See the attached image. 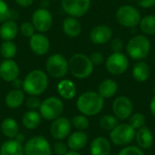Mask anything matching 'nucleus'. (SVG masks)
<instances>
[{"label":"nucleus","instance_id":"obj_1","mask_svg":"<svg viewBox=\"0 0 155 155\" xmlns=\"http://www.w3.org/2000/svg\"><path fill=\"white\" fill-rule=\"evenodd\" d=\"M48 86V75L41 69L30 71L23 80V91L28 95L39 96L43 94Z\"/></svg>","mask_w":155,"mask_h":155},{"label":"nucleus","instance_id":"obj_2","mask_svg":"<svg viewBox=\"0 0 155 155\" xmlns=\"http://www.w3.org/2000/svg\"><path fill=\"white\" fill-rule=\"evenodd\" d=\"M104 99L94 91H87L83 93L76 101L77 110L84 115H97L104 108Z\"/></svg>","mask_w":155,"mask_h":155},{"label":"nucleus","instance_id":"obj_3","mask_svg":"<svg viewBox=\"0 0 155 155\" xmlns=\"http://www.w3.org/2000/svg\"><path fill=\"white\" fill-rule=\"evenodd\" d=\"M68 67L71 74L77 79L88 78L94 72V65L89 56L84 54H74L68 60Z\"/></svg>","mask_w":155,"mask_h":155},{"label":"nucleus","instance_id":"obj_4","mask_svg":"<svg viewBox=\"0 0 155 155\" xmlns=\"http://www.w3.org/2000/svg\"><path fill=\"white\" fill-rule=\"evenodd\" d=\"M151 51V42L145 35H137L132 37L126 45L127 54L134 60L142 61L145 59Z\"/></svg>","mask_w":155,"mask_h":155},{"label":"nucleus","instance_id":"obj_5","mask_svg":"<svg viewBox=\"0 0 155 155\" xmlns=\"http://www.w3.org/2000/svg\"><path fill=\"white\" fill-rule=\"evenodd\" d=\"M45 70L47 75L54 79H62L69 72L68 60L62 54H53L45 62Z\"/></svg>","mask_w":155,"mask_h":155},{"label":"nucleus","instance_id":"obj_6","mask_svg":"<svg viewBox=\"0 0 155 155\" xmlns=\"http://www.w3.org/2000/svg\"><path fill=\"white\" fill-rule=\"evenodd\" d=\"M64 105L63 101L55 96H50L45 99L40 105L39 114L46 121H54L60 117L64 113Z\"/></svg>","mask_w":155,"mask_h":155},{"label":"nucleus","instance_id":"obj_7","mask_svg":"<svg viewBox=\"0 0 155 155\" xmlns=\"http://www.w3.org/2000/svg\"><path fill=\"white\" fill-rule=\"evenodd\" d=\"M135 133L129 124H119L110 132V142L116 146H127L134 140Z\"/></svg>","mask_w":155,"mask_h":155},{"label":"nucleus","instance_id":"obj_8","mask_svg":"<svg viewBox=\"0 0 155 155\" xmlns=\"http://www.w3.org/2000/svg\"><path fill=\"white\" fill-rule=\"evenodd\" d=\"M116 20L117 22L128 28L135 27L139 25L142 17L139 10L130 5H124L119 7L116 11Z\"/></svg>","mask_w":155,"mask_h":155},{"label":"nucleus","instance_id":"obj_9","mask_svg":"<svg viewBox=\"0 0 155 155\" xmlns=\"http://www.w3.org/2000/svg\"><path fill=\"white\" fill-rule=\"evenodd\" d=\"M31 22L36 32L45 34L52 28L54 18L52 13L47 8L39 7L33 12Z\"/></svg>","mask_w":155,"mask_h":155},{"label":"nucleus","instance_id":"obj_10","mask_svg":"<svg viewBox=\"0 0 155 155\" xmlns=\"http://www.w3.org/2000/svg\"><path fill=\"white\" fill-rule=\"evenodd\" d=\"M25 155H52L53 151L48 140L43 136L29 139L24 146Z\"/></svg>","mask_w":155,"mask_h":155},{"label":"nucleus","instance_id":"obj_11","mask_svg":"<svg viewBox=\"0 0 155 155\" xmlns=\"http://www.w3.org/2000/svg\"><path fill=\"white\" fill-rule=\"evenodd\" d=\"M106 70L114 75L124 74L129 67V59L122 52L111 54L105 61Z\"/></svg>","mask_w":155,"mask_h":155},{"label":"nucleus","instance_id":"obj_12","mask_svg":"<svg viewBox=\"0 0 155 155\" xmlns=\"http://www.w3.org/2000/svg\"><path fill=\"white\" fill-rule=\"evenodd\" d=\"M62 9L69 16L82 17L91 6V0H61Z\"/></svg>","mask_w":155,"mask_h":155},{"label":"nucleus","instance_id":"obj_13","mask_svg":"<svg viewBox=\"0 0 155 155\" xmlns=\"http://www.w3.org/2000/svg\"><path fill=\"white\" fill-rule=\"evenodd\" d=\"M113 113L114 115L120 121H124L130 118L134 113V104L132 100L125 96L120 95L116 97L113 103Z\"/></svg>","mask_w":155,"mask_h":155},{"label":"nucleus","instance_id":"obj_14","mask_svg":"<svg viewBox=\"0 0 155 155\" xmlns=\"http://www.w3.org/2000/svg\"><path fill=\"white\" fill-rule=\"evenodd\" d=\"M72 130L71 120L66 117H58L57 119L52 121L50 126V134L56 141L64 140L69 136Z\"/></svg>","mask_w":155,"mask_h":155},{"label":"nucleus","instance_id":"obj_15","mask_svg":"<svg viewBox=\"0 0 155 155\" xmlns=\"http://www.w3.org/2000/svg\"><path fill=\"white\" fill-rule=\"evenodd\" d=\"M29 47L36 55H45L50 50V40L43 33H35L29 38Z\"/></svg>","mask_w":155,"mask_h":155},{"label":"nucleus","instance_id":"obj_16","mask_svg":"<svg viewBox=\"0 0 155 155\" xmlns=\"http://www.w3.org/2000/svg\"><path fill=\"white\" fill-rule=\"evenodd\" d=\"M19 74V65L14 59H4L0 63V77L3 81L11 83L18 78Z\"/></svg>","mask_w":155,"mask_h":155},{"label":"nucleus","instance_id":"obj_17","mask_svg":"<svg viewBox=\"0 0 155 155\" xmlns=\"http://www.w3.org/2000/svg\"><path fill=\"white\" fill-rule=\"evenodd\" d=\"M89 37L93 44L96 45H103L112 39L113 31L108 25H99L91 30Z\"/></svg>","mask_w":155,"mask_h":155},{"label":"nucleus","instance_id":"obj_18","mask_svg":"<svg viewBox=\"0 0 155 155\" xmlns=\"http://www.w3.org/2000/svg\"><path fill=\"white\" fill-rule=\"evenodd\" d=\"M62 30L66 36L70 38H75L82 33V25L78 18L68 15L63 20Z\"/></svg>","mask_w":155,"mask_h":155},{"label":"nucleus","instance_id":"obj_19","mask_svg":"<svg viewBox=\"0 0 155 155\" xmlns=\"http://www.w3.org/2000/svg\"><path fill=\"white\" fill-rule=\"evenodd\" d=\"M88 142V136L84 131H76L67 137V147L71 151L79 152L85 147Z\"/></svg>","mask_w":155,"mask_h":155},{"label":"nucleus","instance_id":"obj_20","mask_svg":"<svg viewBox=\"0 0 155 155\" xmlns=\"http://www.w3.org/2000/svg\"><path fill=\"white\" fill-rule=\"evenodd\" d=\"M135 140L138 147H140L142 150H148L153 146L154 137L152 131L148 127L143 126L136 131Z\"/></svg>","mask_w":155,"mask_h":155},{"label":"nucleus","instance_id":"obj_21","mask_svg":"<svg viewBox=\"0 0 155 155\" xmlns=\"http://www.w3.org/2000/svg\"><path fill=\"white\" fill-rule=\"evenodd\" d=\"M19 26L16 21L7 19L0 24V38L3 41H13L17 36Z\"/></svg>","mask_w":155,"mask_h":155},{"label":"nucleus","instance_id":"obj_22","mask_svg":"<svg viewBox=\"0 0 155 155\" xmlns=\"http://www.w3.org/2000/svg\"><path fill=\"white\" fill-rule=\"evenodd\" d=\"M112 151L111 142L104 137H96L90 145L91 155H110Z\"/></svg>","mask_w":155,"mask_h":155},{"label":"nucleus","instance_id":"obj_23","mask_svg":"<svg viewBox=\"0 0 155 155\" xmlns=\"http://www.w3.org/2000/svg\"><path fill=\"white\" fill-rule=\"evenodd\" d=\"M56 90L60 97L64 100L74 99L77 93V89L74 83L69 79H62L57 84Z\"/></svg>","mask_w":155,"mask_h":155},{"label":"nucleus","instance_id":"obj_24","mask_svg":"<svg viewBox=\"0 0 155 155\" xmlns=\"http://www.w3.org/2000/svg\"><path fill=\"white\" fill-rule=\"evenodd\" d=\"M25 101V92L22 89H13L9 91L5 97V103L8 108L16 109L19 108Z\"/></svg>","mask_w":155,"mask_h":155},{"label":"nucleus","instance_id":"obj_25","mask_svg":"<svg viewBox=\"0 0 155 155\" xmlns=\"http://www.w3.org/2000/svg\"><path fill=\"white\" fill-rule=\"evenodd\" d=\"M132 75L135 81L139 83H144L151 75V69L149 65L143 60L138 61L133 67Z\"/></svg>","mask_w":155,"mask_h":155},{"label":"nucleus","instance_id":"obj_26","mask_svg":"<svg viewBox=\"0 0 155 155\" xmlns=\"http://www.w3.org/2000/svg\"><path fill=\"white\" fill-rule=\"evenodd\" d=\"M0 155H25L24 146L15 139H8L1 145Z\"/></svg>","mask_w":155,"mask_h":155},{"label":"nucleus","instance_id":"obj_27","mask_svg":"<svg viewBox=\"0 0 155 155\" xmlns=\"http://www.w3.org/2000/svg\"><path fill=\"white\" fill-rule=\"evenodd\" d=\"M118 91V84L113 79H105L102 81L98 86V94L104 99L112 98Z\"/></svg>","mask_w":155,"mask_h":155},{"label":"nucleus","instance_id":"obj_28","mask_svg":"<svg viewBox=\"0 0 155 155\" xmlns=\"http://www.w3.org/2000/svg\"><path fill=\"white\" fill-rule=\"evenodd\" d=\"M42 117L39 112L35 110H29L25 112L22 116V124L27 130H35L41 124Z\"/></svg>","mask_w":155,"mask_h":155},{"label":"nucleus","instance_id":"obj_29","mask_svg":"<svg viewBox=\"0 0 155 155\" xmlns=\"http://www.w3.org/2000/svg\"><path fill=\"white\" fill-rule=\"evenodd\" d=\"M1 132L6 138L15 139L19 133V125L14 118L7 117L1 124Z\"/></svg>","mask_w":155,"mask_h":155},{"label":"nucleus","instance_id":"obj_30","mask_svg":"<svg viewBox=\"0 0 155 155\" xmlns=\"http://www.w3.org/2000/svg\"><path fill=\"white\" fill-rule=\"evenodd\" d=\"M17 54V46L13 41H3L0 45V56L4 59H13Z\"/></svg>","mask_w":155,"mask_h":155},{"label":"nucleus","instance_id":"obj_31","mask_svg":"<svg viewBox=\"0 0 155 155\" xmlns=\"http://www.w3.org/2000/svg\"><path fill=\"white\" fill-rule=\"evenodd\" d=\"M140 29L145 35H155V15H149L143 17L139 23Z\"/></svg>","mask_w":155,"mask_h":155},{"label":"nucleus","instance_id":"obj_32","mask_svg":"<svg viewBox=\"0 0 155 155\" xmlns=\"http://www.w3.org/2000/svg\"><path fill=\"white\" fill-rule=\"evenodd\" d=\"M119 124V120L113 114H104L99 120V125L104 131L111 132Z\"/></svg>","mask_w":155,"mask_h":155},{"label":"nucleus","instance_id":"obj_33","mask_svg":"<svg viewBox=\"0 0 155 155\" xmlns=\"http://www.w3.org/2000/svg\"><path fill=\"white\" fill-rule=\"evenodd\" d=\"M71 124H72V126H74L77 131H84L88 129L90 125L88 117L84 114H78V115L74 116L71 119Z\"/></svg>","mask_w":155,"mask_h":155},{"label":"nucleus","instance_id":"obj_34","mask_svg":"<svg viewBox=\"0 0 155 155\" xmlns=\"http://www.w3.org/2000/svg\"><path fill=\"white\" fill-rule=\"evenodd\" d=\"M146 118L145 115L142 113H134L129 118V124L135 130H139L140 128L145 126Z\"/></svg>","mask_w":155,"mask_h":155},{"label":"nucleus","instance_id":"obj_35","mask_svg":"<svg viewBox=\"0 0 155 155\" xmlns=\"http://www.w3.org/2000/svg\"><path fill=\"white\" fill-rule=\"evenodd\" d=\"M35 31L36 30L34 25L32 24V22H29V21H25L19 26V32L22 34L23 36L26 38H30L33 35L35 34Z\"/></svg>","mask_w":155,"mask_h":155},{"label":"nucleus","instance_id":"obj_36","mask_svg":"<svg viewBox=\"0 0 155 155\" xmlns=\"http://www.w3.org/2000/svg\"><path fill=\"white\" fill-rule=\"evenodd\" d=\"M117 155H144V153L143 152V150L138 147V146H134V145H127L124 146Z\"/></svg>","mask_w":155,"mask_h":155},{"label":"nucleus","instance_id":"obj_37","mask_svg":"<svg viewBox=\"0 0 155 155\" xmlns=\"http://www.w3.org/2000/svg\"><path fill=\"white\" fill-rule=\"evenodd\" d=\"M41 101L37 96L35 95H29V97L25 100V105L29 110H39L41 105Z\"/></svg>","mask_w":155,"mask_h":155},{"label":"nucleus","instance_id":"obj_38","mask_svg":"<svg viewBox=\"0 0 155 155\" xmlns=\"http://www.w3.org/2000/svg\"><path fill=\"white\" fill-rule=\"evenodd\" d=\"M10 8L5 0H0V24L8 19Z\"/></svg>","mask_w":155,"mask_h":155},{"label":"nucleus","instance_id":"obj_39","mask_svg":"<svg viewBox=\"0 0 155 155\" xmlns=\"http://www.w3.org/2000/svg\"><path fill=\"white\" fill-rule=\"evenodd\" d=\"M52 151L55 155H64L68 152V147H67V144L64 143L63 142L58 141L54 144Z\"/></svg>","mask_w":155,"mask_h":155},{"label":"nucleus","instance_id":"obj_40","mask_svg":"<svg viewBox=\"0 0 155 155\" xmlns=\"http://www.w3.org/2000/svg\"><path fill=\"white\" fill-rule=\"evenodd\" d=\"M110 47L113 51V53H118V52H122L123 48H124V41L121 38H114L111 41L110 44Z\"/></svg>","mask_w":155,"mask_h":155},{"label":"nucleus","instance_id":"obj_41","mask_svg":"<svg viewBox=\"0 0 155 155\" xmlns=\"http://www.w3.org/2000/svg\"><path fill=\"white\" fill-rule=\"evenodd\" d=\"M90 59L94 65H101L104 61V56L101 52H94L91 54Z\"/></svg>","mask_w":155,"mask_h":155},{"label":"nucleus","instance_id":"obj_42","mask_svg":"<svg viewBox=\"0 0 155 155\" xmlns=\"http://www.w3.org/2000/svg\"><path fill=\"white\" fill-rule=\"evenodd\" d=\"M137 4L140 7L147 9L155 5V0H137Z\"/></svg>","mask_w":155,"mask_h":155},{"label":"nucleus","instance_id":"obj_43","mask_svg":"<svg viewBox=\"0 0 155 155\" xmlns=\"http://www.w3.org/2000/svg\"><path fill=\"white\" fill-rule=\"evenodd\" d=\"M15 2L16 5H18L19 6H22V7H28V6L32 5V4L34 3V0H15Z\"/></svg>","mask_w":155,"mask_h":155},{"label":"nucleus","instance_id":"obj_44","mask_svg":"<svg viewBox=\"0 0 155 155\" xmlns=\"http://www.w3.org/2000/svg\"><path fill=\"white\" fill-rule=\"evenodd\" d=\"M11 84H12V87L14 89H22V87H23V80H21L18 77V78L15 79L14 81H12Z\"/></svg>","mask_w":155,"mask_h":155},{"label":"nucleus","instance_id":"obj_45","mask_svg":"<svg viewBox=\"0 0 155 155\" xmlns=\"http://www.w3.org/2000/svg\"><path fill=\"white\" fill-rule=\"evenodd\" d=\"M150 111H151V114L155 117V94L150 102Z\"/></svg>","mask_w":155,"mask_h":155},{"label":"nucleus","instance_id":"obj_46","mask_svg":"<svg viewBox=\"0 0 155 155\" xmlns=\"http://www.w3.org/2000/svg\"><path fill=\"white\" fill-rule=\"evenodd\" d=\"M17 18H18V13H17L16 11H14V10H11V9H10V13H9V17H8V19L16 21Z\"/></svg>","mask_w":155,"mask_h":155},{"label":"nucleus","instance_id":"obj_47","mask_svg":"<svg viewBox=\"0 0 155 155\" xmlns=\"http://www.w3.org/2000/svg\"><path fill=\"white\" fill-rule=\"evenodd\" d=\"M17 142H19V143H23V142H25V135L23 134H21V133H18L17 134H16V136H15V138Z\"/></svg>","mask_w":155,"mask_h":155},{"label":"nucleus","instance_id":"obj_48","mask_svg":"<svg viewBox=\"0 0 155 155\" xmlns=\"http://www.w3.org/2000/svg\"><path fill=\"white\" fill-rule=\"evenodd\" d=\"M48 6H49V1L48 0H41L40 1V7L48 8Z\"/></svg>","mask_w":155,"mask_h":155},{"label":"nucleus","instance_id":"obj_49","mask_svg":"<svg viewBox=\"0 0 155 155\" xmlns=\"http://www.w3.org/2000/svg\"><path fill=\"white\" fill-rule=\"evenodd\" d=\"M64 155H82L80 154L78 152H74V151H70V152H67Z\"/></svg>","mask_w":155,"mask_h":155},{"label":"nucleus","instance_id":"obj_50","mask_svg":"<svg viewBox=\"0 0 155 155\" xmlns=\"http://www.w3.org/2000/svg\"><path fill=\"white\" fill-rule=\"evenodd\" d=\"M153 92H154V94H155V88H154V90H153Z\"/></svg>","mask_w":155,"mask_h":155},{"label":"nucleus","instance_id":"obj_51","mask_svg":"<svg viewBox=\"0 0 155 155\" xmlns=\"http://www.w3.org/2000/svg\"><path fill=\"white\" fill-rule=\"evenodd\" d=\"M150 155H154V154H150Z\"/></svg>","mask_w":155,"mask_h":155}]
</instances>
